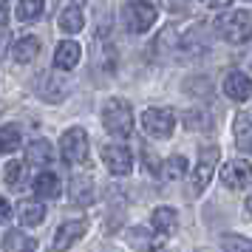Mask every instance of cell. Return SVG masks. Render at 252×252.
Returning <instances> with one entry per match:
<instances>
[{"label":"cell","instance_id":"6da1fadb","mask_svg":"<svg viewBox=\"0 0 252 252\" xmlns=\"http://www.w3.org/2000/svg\"><path fill=\"white\" fill-rule=\"evenodd\" d=\"M216 29L227 43L241 46V43H247L252 37V17H250V12H244V9H229V12L218 14Z\"/></svg>","mask_w":252,"mask_h":252},{"label":"cell","instance_id":"7a4b0ae2","mask_svg":"<svg viewBox=\"0 0 252 252\" xmlns=\"http://www.w3.org/2000/svg\"><path fill=\"white\" fill-rule=\"evenodd\" d=\"M102 125L116 139L130 136V130H133V111H130V105L125 99H119V96L108 99L102 105Z\"/></svg>","mask_w":252,"mask_h":252},{"label":"cell","instance_id":"3957f363","mask_svg":"<svg viewBox=\"0 0 252 252\" xmlns=\"http://www.w3.org/2000/svg\"><path fill=\"white\" fill-rule=\"evenodd\" d=\"M153 23H156V6H150L148 0H127L122 6V26L130 34H145Z\"/></svg>","mask_w":252,"mask_h":252},{"label":"cell","instance_id":"277c9868","mask_svg":"<svg viewBox=\"0 0 252 252\" xmlns=\"http://www.w3.org/2000/svg\"><path fill=\"white\" fill-rule=\"evenodd\" d=\"M218 156H221V150L216 145H201V150H198V164L193 167V176H190L193 195H201L207 190V184L213 182V170H216V164H218Z\"/></svg>","mask_w":252,"mask_h":252},{"label":"cell","instance_id":"5b68a950","mask_svg":"<svg viewBox=\"0 0 252 252\" xmlns=\"http://www.w3.org/2000/svg\"><path fill=\"white\" fill-rule=\"evenodd\" d=\"M60 153H63L65 164H71V167L85 164L88 161V133L82 127H68L60 139Z\"/></svg>","mask_w":252,"mask_h":252},{"label":"cell","instance_id":"8992f818","mask_svg":"<svg viewBox=\"0 0 252 252\" xmlns=\"http://www.w3.org/2000/svg\"><path fill=\"white\" fill-rule=\"evenodd\" d=\"M176 127V114L170 108H148L142 114V130L153 139H167Z\"/></svg>","mask_w":252,"mask_h":252},{"label":"cell","instance_id":"52a82bcc","mask_svg":"<svg viewBox=\"0 0 252 252\" xmlns=\"http://www.w3.org/2000/svg\"><path fill=\"white\" fill-rule=\"evenodd\" d=\"M221 182L229 190H244L252 184V164L244 159H229L224 167H221Z\"/></svg>","mask_w":252,"mask_h":252},{"label":"cell","instance_id":"ba28073f","mask_svg":"<svg viewBox=\"0 0 252 252\" xmlns=\"http://www.w3.org/2000/svg\"><path fill=\"white\" fill-rule=\"evenodd\" d=\"M99 156H102L105 167L114 176H127V173L133 170V156H130V150L125 145H105L99 150Z\"/></svg>","mask_w":252,"mask_h":252},{"label":"cell","instance_id":"9c48e42d","mask_svg":"<svg viewBox=\"0 0 252 252\" xmlns=\"http://www.w3.org/2000/svg\"><path fill=\"white\" fill-rule=\"evenodd\" d=\"M85 229H88L85 221H65V224H60V229L54 232V241H51V250L54 252L71 250V247L85 235Z\"/></svg>","mask_w":252,"mask_h":252},{"label":"cell","instance_id":"30bf717a","mask_svg":"<svg viewBox=\"0 0 252 252\" xmlns=\"http://www.w3.org/2000/svg\"><path fill=\"white\" fill-rule=\"evenodd\" d=\"M224 94L235 102H247L252 96V80L244 74V71H229L224 77Z\"/></svg>","mask_w":252,"mask_h":252},{"label":"cell","instance_id":"8fae6325","mask_svg":"<svg viewBox=\"0 0 252 252\" xmlns=\"http://www.w3.org/2000/svg\"><path fill=\"white\" fill-rule=\"evenodd\" d=\"M125 241L139 252H153V250H159L161 244H164V235H153V232L145 229V227H130L127 235H125Z\"/></svg>","mask_w":252,"mask_h":252},{"label":"cell","instance_id":"7c38bea8","mask_svg":"<svg viewBox=\"0 0 252 252\" xmlns=\"http://www.w3.org/2000/svg\"><path fill=\"white\" fill-rule=\"evenodd\" d=\"M71 201L80 207H88L96 201V184L91 176H71Z\"/></svg>","mask_w":252,"mask_h":252},{"label":"cell","instance_id":"4fadbf2b","mask_svg":"<svg viewBox=\"0 0 252 252\" xmlns=\"http://www.w3.org/2000/svg\"><path fill=\"white\" fill-rule=\"evenodd\" d=\"M82 57V48L80 43H74V40H63L57 48H54V68L60 71H71L77 68V63Z\"/></svg>","mask_w":252,"mask_h":252},{"label":"cell","instance_id":"5bb4252c","mask_svg":"<svg viewBox=\"0 0 252 252\" xmlns=\"http://www.w3.org/2000/svg\"><path fill=\"white\" fill-rule=\"evenodd\" d=\"M51 159H54V150H51V145L46 139H34V142L26 145V161L32 167H48Z\"/></svg>","mask_w":252,"mask_h":252},{"label":"cell","instance_id":"9a60e30c","mask_svg":"<svg viewBox=\"0 0 252 252\" xmlns=\"http://www.w3.org/2000/svg\"><path fill=\"white\" fill-rule=\"evenodd\" d=\"M43 218H46V207L40 204V201H20L17 204V221L23 224V227H37V224H43Z\"/></svg>","mask_w":252,"mask_h":252},{"label":"cell","instance_id":"2e32d148","mask_svg":"<svg viewBox=\"0 0 252 252\" xmlns=\"http://www.w3.org/2000/svg\"><path fill=\"white\" fill-rule=\"evenodd\" d=\"M153 229L161 235H173L179 229V216L173 207H156L153 210Z\"/></svg>","mask_w":252,"mask_h":252},{"label":"cell","instance_id":"e0dca14e","mask_svg":"<svg viewBox=\"0 0 252 252\" xmlns=\"http://www.w3.org/2000/svg\"><path fill=\"white\" fill-rule=\"evenodd\" d=\"M184 125H187V130H210L213 127V114L201 105H193V108L184 111Z\"/></svg>","mask_w":252,"mask_h":252},{"label":"cell","instance_id":"ac0fdd59","mask_svg":"<svg viewBox=\"0 0 252 252\" xmlns=\"http://www.w3.org/2000/svg\"><path fill=\"white\" fill-rule=\"evenodd\" d=\"M57 23L63 32H68V34H77V32H82V26H85V14H82L80 6H65L63 12H60Z\"/></svg>","mask_w":252,"mask_h":252},{"label":"cell","instance_id":"d6986e66","mask_svg":"<svg viewBox=\"0 0 252 252\" xmlns=\"http://www.w3.org/2000/svg\"><path fill=\"white\" fill-rule=\"evenodd\" d=\"M232 136H235V145H238L244 153H252V122H250V116H247V114L235 116Z\"/></svg>","mask_w":252,"mask_h":252},{"label":"cell","instance_id":"ffe728a7","mask_svg":"<svg viewBox=\"0 0 252 252\" xmlns=\"http://www.w3.org/2000/svg\"><path fill=\"white\" fill-rule=\"evenodd\" d=\"M3 250L6 252H34V238L23 235L20 229H9L3 238Z\"/></svg>","mask_w":252,"mask_h":252},{"label":"cell","instance_id":"44dd1931","mask_svg":"<svg viewBox=\"0 0 252 252\" xmlns=\"http://www.w3.org/2000/svg\"><path fill=\"white\" fill-rule=\"evenodd\" d=\"M105 74H114L116 71V48L108 43V40H99L96 37V60H94Z\"/></svg>","mask_w":252,"mask_h":252},{"label":"cell","instance_id":"7402d4cb","mask_svg":"<svg viewBox=\"0 0 252 252\" xmlns=\"http://www.w3.org/2000/svg\"><path fill=\"white\" fill-rule=\"evenodd\" d=\"M12 54H14V60H17V63H32V60L37 57V54H40V40H37V37H23V40H20V43H14L12 46Z\"/></svg>","mask_w":252,"mask_h":252},{"label":"cell","instance_id":"603a6c76","mask_svg":"<svg viewBox=\"0 0 252 252\" xmlns=\"http://www.w3.org/2000/svg\"><path fill=\"white\" fill-rule=\"evenodd\" d=\"M34 193L40 195V198H57L60 195V179L54 176V173L43 170L34 179Z\"/></svg>","mask_w":252,"mask_h":252},{"label":"cell","instance_id":"cb8c5ba5","mask_svg":"<svg viewBox=\"0 0 252 252\" xmlns=\"http://www.w3.org/2000/svg\"><path fill=\"white\" fill-rule=\"evenodd\" d=\"M176 48H179V34H176V29L164 26V29L159 32V37H156V43H153V51L164 60L167 57V51H176Z\"/></svg>","mask_w":252,"mask_h":252},{"label":"cell","instance_id":"d4e9b609","mask_svg":"<svg viewBox=\"0 0 252 252\" xmlns=\"http://www.w3.org/2000/svg\"><path fill=\"white\" fill-rule=\"evenodd\" d=\"M187 167H190V164H187L184 156H170L167 161H161V170L159 173L167 179V182H179V179L187 176Z\"/></svg>","mask_w":252,"mask_h":252},{"label":"cell","instance_id":"484cf974","mask_svg":"<svg viewBox=\"0 0 252 252\" xmlns=\"http://www.w3.org/2000/svg\"><path fill=\"white\" fill-rule=\"evenodd\" d=\"M43 6H46V0H20L17 3V20H37L40 14H43Z\"/></svg>","mask_w":252,"mask_h":252},{"label":"cell","instance_id":"4316f807","mask_svg":"<svg viewBox=\"0 0 252 252\" xmlns=\"http://www.w3.org/2000/svg\"><path fill=\"white\" fill-rule=\"evenodd\" d=\"M20 148V127L3 125L0 127V153H12Z\"/></svg>","mask_w":252,"mask_h":252},{"label":"cell","instance_id":"83f0119b","mask_svg":"<svg viewBox=\"0 0 252 252\" xmlns=\"http://www.w3.org/2000/svg\"><path fill=\"white\" fill-rule=\"evenodd\" d=\"M224 252H252V241L244 238V235H227L224 244H221Z\"/></svg>","mask_w":252,"mask_h":252},{"label":"cell","instance_id":"f1b7e54d","mask_svg":"<svg viewBox=\"0 0 252 252\" xmlns=\"http://www.w3.org/2000/svg\"><path fill=\"white\" fill-rule=\"evenodd\" d=\"M20 176H23V161H9V164H6V170H3L6 184H17V182H20Z\"/></svg>","mask_w":252,"mask_h":252},{"label":"cell","instance_id":"f546056e","mask_svg":"<svg viewBox=\"0 0 252 252\" xmlns=\"http://www.w3.org/2000/svg\"><path fill=\"white\" fill-rule=\"evenodd\" d=\"M9 51H12V32H6L0 26V60L9 57Z\"/></svg>","mask_w":252,"mask_h":252},{"label":"cell","instance_id":"4dcf8cb0","mask_svg":"<svg viewBox=\"0 0 252 252\" xmlns=\"http://www.w3.org/2000/svg\"><path fill=\"white\" fill-rule=\"evenodd\" d=\"M142 161H148V170L153 173V176H159V170H161V161L150 153V150H142Z\"/></svg>","mask_w":252,"mask_h":252},{"label":"cell","instance_id":"1f68e13d","mask_svg":"<svg viewBox=\"0 0 252 252\" xmlns=\"http://www.w3.org/2000/svg\"><path fill=\"white\" fill-rule=\"evenodd\" d=\"M9 218H12V207H9V201L0 195V224H9Z\"/></svg>","mask_w":252,"mask_h":252},{"label":"cell","instance_id":"d6a6232c","mask_svg":"<svg viewBox=\"0 0 252 252\" xmlns=\"http://www.w3.org/2000/svg\"><path fill=\"white\" fill-rule=\"evenodd\" d=\"M6 20H9V3H6V0H0V26L6 23Z\"/></svg>","mask_w":252,"mask_h":252},{"label":"cell","instance_id":"836d02e7","mask_svg":"<svg viewBox=\"0 0 252 252\" xmlns=\"http://www.w3.org/2000/svg\"><path fill=\"white\" fill-rule=\"evenodd\" d=\"M204 3H207V6H213V9H227L232 0H204Z\"/></svg>","mask_w":252,"mask_h":252},{"label":"cell","instance_id":"e575fe53","mask_svg":"<svg viewBox=\"0 0 252 252\" xmlns=\"http://www.w3.org/2000/svg\"><path fill=\"white\" fill-rule=\"evenodd\" d=\"M247 213H250V216H252V195H250V198H247Z\"/></svg>","mask_w":252,"mask_h":252},{"label":"cell","instance_id":"d590c367","mask_svg":"<svg viewBox=\"0 0 252 252\" xmlns=\"http://www.w3.org/2000/svg\"><path fill=\"white\" fill-rule=\"evenodd\" d=\"M250 3H252V0H250Z\"/></svg>","mask_w":252,"mask_h":252}]
</instances>
